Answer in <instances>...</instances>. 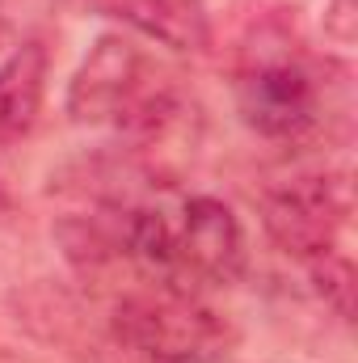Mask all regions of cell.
<instances>
[{
  "label": "cell",
  "instance_id": "7a4b0ae2",
  "mask_svg": "<svg viewBox=\"0 0 358 363\" xmlns=\"http://www.w3.org/2000/svg\"><path fill=\"white\" fill-rule=\"evenodd\" d=\"M114 334L156 363H215L236 342V330L181 287L122 300L114 313Z\"/></svg>",
  "mask_w": 358,
  "mask_h": 363
},
{
  "label": "cell",
  "instance_id": "3957f363",
  "mask_svg": "<svg viewBox=\"0 0 358 363\" xmlns=\"http://www.w3.org/2000/svg\"><path fill=\"white\" fill-rule=\"evenodd\" d=\"M350 216L346 182L316 174V178H291L266 190L262 199V224L274 245L291 258H316L325 250H337V233Z\"/></svg>",
  "mask_w": 358,
  "mask_h": 363
},
{
  "label": "cell",
  "instance_id": "ba28073f",
  "mask_svg": "<svg viewBox=\"0 0 358 363\" xmlns=\"http://www.w3.org/2000/svg\"><path fill=\"white\" fill-rule=\"evenodd\" d=\"M308 274H312L316 296L342 321H350L354 317V267H350V258H342L337 250H325V254L308 258Z\"/></svg>",
  "mask_w": 358,
  "mask_h": 363
},
{
  "label": "cell",
  "instance_id": "277c9868",
  "mask_svg": "<svg viewBox=\"0 0 358 363\" xmlns=\"http://www.w3.org/2000/svg\"><path fill=\"white\" fill-rule=\"evenodd\" d=\"M236 106L241 118L266 135V140H291L312 127L316 118V85L312 72L295 55H262L253 60L236 81Z\"/></svg>",
  "mask_w": 358,
  "mask_h": 363
},
{
  "label": "cell",
  "instance_id": "9c48e42d",
  "mask_svg": "<svg viewBox=\"0 0 358 363\" xmlns=\"http://www.w3.org/2000/svg\"><path fill=\"white\" fill-rule=\"evenodd\" d=\"M325 34L337 47H350L358 38V0H329L325 9Z\"/></svg>",
  "mask_w": 358,
  "mask_h": 363
},
{
  "label": "cell",
  "instance_id": "8992f818",
  "mask_svg": "<svg viewBox=\"0 0 358 363\" xmlns=\"http://www.w3.org/2000/svg\"><path fill=\"white\" fill-rule=\"evenodd\" d=\"M47 93V47L42 43H21L13 55L0 64V144L21 140L42 110Z\"/></svg>",
  "mask_w": 358,
  "mask_h": 363
},
{
  "label": "cell",
  "instance_id": "6da1fadb",
  "mask_svg": "<svg viewBox=\"0 0 358 363\" xmlns=\"http://www.w3.org/2000/svg\"><path fill=\"white\" fill-rule=\"evenodd\" d=\"M68 114L81 127H156V118L169 114V93L156 85V68L131 38L105 34L97 38V47L85 55L68 85Z\"/></svg>",
  "mask_w": 358,
  "mask_h": 363
},
{
  "label": "cell",
  "instance_id": "30bf717a",
  "mask_svg": "<svg viewBox=\"0 0 358 363\" xmlns=\"http://www.w3.org/2000/svg\"><path fill=\"white\" fill-rule=\"evenodd\" d=\"M4 211H8V194L0 190V216H4Z\"/></svg>",
  "mask_w": 358,
  "mask_h": 363
},
{
  "label": "cell",
  "instance_id": "8fae6325",
  "mask_svg": "<svg viewBox=\"0 0 358 363\" xmlns=\"http://www.w3.org/2000/svg\"><path fill=\"white\" fill-rule=\"evenodd\" d=\"M4 34H8V21H4V17H0V38H4Z\"/></svg>",
  "mask_w": 358,
  "mask_h": 363
},
{
  "label": "cell",
  "instance_id": "5b68a950",
  "mask_svg": "<svg viewBox=\"0 0 358 363\" xmlns=\"http://www.w3.org/2000/svg\"><path fill=\"white\" fill-rule=\"evenodd\" d=\"M178 250L181 271L207 283H236L249 262V245H245V228L236 211L211 194H198L181 207Z\"/></svg>",
  "mask_w": 358,
  "mask_h": 363
},
{
  "label": "cell",
  "instance_id": "52a82bcc",
  "mask_svg": "<svg viewBox=\"0 0 358 363\" xmlns=\"http://www.w3.org/2000/svg\"><path fill=\"white\" fill-rule=\"evenodd\" d=\"M122 17L169 51H207L211 17L202 0H122Z\"/></svg>",
  "mask_w": 358,
  "mask_h": 363
}]
</instances>
